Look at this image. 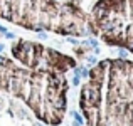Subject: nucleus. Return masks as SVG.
I'll return each instance as SVG.
<instances>
[{
  "mask_svg": "<svg viewBox=\"0 0 133 126\" xmlns=\"http://www.w3.org/2000/svg\"><path fill=\"white\" fill-rule=\"evenodd\" d=\"M19 77L27 79V84H25V93H24V99L29 103V106H32V93H34V91H32L31 82H32V81H35V79H40V76H37V74H29V72H27V74H24V72H22V74H19ZM19 82H20V81H15V82H14V84H10L7 89H10L14 94H17V96H20V97H22L24 86H22V84H19Z\"/></svg>",
  "mask_w": 133,
  "mask_h": 126,
  "instance_id": "1",
  "label": "nucleus"
},
{
  "mask_svg": "<svg viewBox=\"0 0 133 126\" xmlns=\"http://www.w3.org/2000/svg\"><path fill=\"white\" fill-rule=\"evenodd\" d=\"M88 61H89V62H93V64L96 62V59H94V57H91V56H89V57H88Z\"/></svg>",
  "mask_w": 133,
  "mask_h": 126,
  "instance_id": "4",
  "label": "nucleus"
},
{
  "mask_svg": "<svg viewBox=\"0 0 133 126\" xmlns=\"http://www.w3.org/2000/svg\"><path fill=\"white\" fill-rule=\"evenodd\" d=\"M72 116H74V118H76V121H78V123H79V125H81V123H83V118H81V116H79V114H78V113H76V111H72Z\"/></svg>",
  "mask_w": 133,
  "mask_h": 126,
  "instance_id": "2",
  "label": "nucleus"
},
{
  "mask_svg": "<svg viewBox=\"0 0 133 126\" xmlns=\"http://www.w3.org/2000/svg\"><path fill=\"white\" fill-rule=\"evenodd\" d=\"M79 81H81V79H79V76H76V77L72 79V84H74V86H79Z\"/></svg>",
  "mask_w": 133,
  "mask_h": 126,
  "instance_id": "3",
  "label": "nucleus"
},
{
  "mask_svg": "<svg viewBox=\"0 0 133 126\" xmlns=\"http://www.w3.org/2000/svg\"><path fill=\"white\" fill-rule=\"evenodd\" d=\"M2 51H3V45H2V44H0V52H2Z\"/></svg>",
  "mask_w": 133,
  "mask_h": 126,
  "instance_id": "5",
  "label": "nucleus"
}]
</instances>
